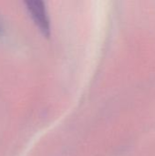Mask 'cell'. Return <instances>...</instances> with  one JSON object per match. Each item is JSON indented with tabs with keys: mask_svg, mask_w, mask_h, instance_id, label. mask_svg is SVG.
<instances>
[{
	"mask_svg": "<svg viewBox=\"0 0 155 156\" xmlns=\"http://www.w3.org/2000/svg\"><path fill=\"white\" fill-rule=\"evenodd\" d=\"M26 4L35 23L45 35H48L49 20L47 15L44 3L41 1H27L26 2Z\"/></svg>",
	"mask_w": 155,
	"mask_h": 156,
	"instance_id": "6da1fadb",
	"label": "cell"
},
{
	"mask_svg": "<svg viewBox=\"0 0 155 156\" xmlns=\"http://www.w3.org/2000/svg\"><path fill=\"white\" fill-rule=\"evenodd\" d=\"M1 28H2V27H1V25H0V31H1Z\"/></svg>",
	"mask_w": 155,
	"mask_h": 156,
	"instance_id": "7a4b0ae2",
	"label": "cell"
}]
</instances>
